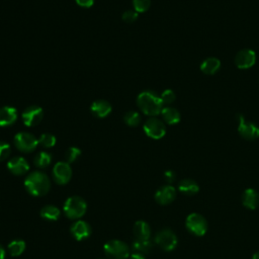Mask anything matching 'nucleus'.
<instances>
[{
	"label": "nucleus",
	"mask_w": 259,
	"mask_h": 259,
	"mask_svg": "<svg viewBox=\"0 0 259 259\" xmlns=\"http://www.w3.org/2000/svg\"><path fill=\"white\" fill-rule=\"evenodd\" d=\"M24 187L30 195L40 197L50 191L51 180L44 172L33 171L25 177Z\"/></svg>",
	"instance_id": "f257e3e1"
},
{
	"label": "nucleus",
	"mask_w": 259,
	"mask_h": 259,
	"mask_svg": "<svg viewBox=\"0 0 259 259\" xmlns=\"http://www.w3.org/2000/svg\"><path fill=\"white\" fill-rule=\"evenodd\" d=\"M137 105L145 114L149 116H156L161 113L164 104L158 94L147 90L138 95Z\"/></svg>",
	"instance_id": "f03ea898"
},
{
	"label": "nucleus",
	"mask_w": 259,
	"mask_h": 259,
	"mask_svg": "<svg viewBox=\"0 0 259 259\" xmlns=\"http://www.w3.org/2000/svg\"><path fill=\"white\" fill-rule=\"evenodd\" d=\"M63 210L67 218L77 221L85 214L87 210V203L81 196L73 195L65 200Z\"/></svg>",
	"instance_id": "7ed1b4c3"
},
{
	"label": "nucleus",
	"mask_w": 259,
	"mask_h": 259,
	"mask_svg": "<svg viewBox=\"0 0 259 259\" xmlns=\"http://www.w3.org/2000/svg\"><path fill=\"white\" fill-rule=\"evenodd\" d=\"M104 254L109 259H127L131 255V249L123 241L110 240L103 246Z\"/></svg>",
	"instance_id": "20e7f679"
},
{
	"label": "nucleus",
	"mask_w": 259,
	"mask_h": 259,
	"mask_svg": "<svg viewBox=\"0 0 259 259\" xmlns=\"http://www.w3.org/2000/svg\"><path fill=\"white\" fill-rule=\"evenodd\" d=\"M155 243L164 251H172L177 247L178 239L175 233L170 229H162L155 236Z\"/></svg>",
	"instance_id": "39448f33"
},
{
	"label": "nucleus",
	"mask_w": 259,
	"mask_h": 259,
	"mask_svg": "<svg viewBox=\"0 0 259 259\" xmlns=\"http://www.w3.org/2000/svg\"><path fill=\"white\" fill-rule=\"evenodd\" d=\"M14 146L17 150H19L22 153H30L35 150V148L38 145V140L31 134L22 132L18 133L14 136L13 139Z\"/></svg>",
	"instance_id": "423d86ee"
},
{
	"label": "nucleus",
	"mask_w": 259,
	"mask_h": 259,
	"mask_svg": "<svg viewBox=\"0 0 259 259\" xmlns=\"http://www.w3.org/2000/svg\"><path fill=\"white\" fill-rule=\"evenodd\" d=\"M185 226L186 229L193 235L201 237L203 235H205L206 231H207V222L204 219V217H202L199 213L193 212L190 213L185 221Z\"/></svg>",
	"instance_id": "0eeeda50"
},
{
	"label": "nucleus",
	"mask_w": 259,
	"mask_h": 259,
	"mask_svg": "<svg viewBox=\"0 0 259 259\" xmlns=\"http://www.w3.org/2000/svg\"><path fill=\"white\" fill-rule=\"evenodd\" d=\"M144 132L145 134L154 140H159L161 138H163L166 134V126L164 124V122L157 118V117H150L146 120V122L144 123Z\"/></svg>",
	"instance_id": "6e6552de"
},
{
	"label": "nucleus",
	"mask_w": 259,
	"mask_h": 259,
	"mask_svg": "<svg viewBox=\"0 0 259 259\" xmlns=\"http://www.w3.org/2000/svg\"><path fill=\"white\" fill-rule=\"evenodd\" d=\"M54 181L59 185L67 184L72 178V168L69 163L58 162L53 168Z\"/></svg>",
	"instance_id": "1a4fd4ad"
},
{
	"label": "nucleus",
	"mask_w": 259,
	"mask_h": 259,
	"mask_svg": "<svg viewBox=\"0 0 259 259\" xmlns=\"http://www.w3.org/2000/svg\"><path fill=\"white\" fill-rule=\"evenodd\" d=\"M42 117H44V110L38 105H30L26 107L21 113V118L23 123L29 127L38 124L41 121Z\"/></svg>",
	"instance_id": "9d476101"
},
{
	"label": "nucleus",
	"mask_w": 259,
	"mask_h": 259,
	"mask_svg": "<svg viewBox=\"0 0 259 259\" xmlns=\"http://www.w3.org/2000/svg\"><path fill=\"white\" fill-rule=\"evenodd\" d=\"M239 125H238V133L242 138L248 141H253L259 138V127L250 121H247L243 115L238 117Z\"/></svg>",
	"instance_id": "9b49d317"
},
{
	"label": "nucleus",
	"mask_w": 259,
	"mask_h": 259,
	"mask_svg": "<svg viewBox=\"0 0 259 259\" xmlns=\"http://www.w3.org/2000/svg\"><path fill=\"white\" fill-rule=\"evenodd\" d=\"M256 63V54L253 50L243 49L235 56V64L239 69H249Z\"/></svg>",
	"instance_id": "f8f14e48"
},
{
	"label": "nucleus",
	"mask_w": 259,
	"mask_h": 259,
	"mask_svg": "<svg viewBox=\"0 0 259 259\" xmlns=\"http://www.w3.org/2000/svg\"><path fill=\"white\" fill-rule=\"evenodd\" d=\"M70 232L75 240L83 241L90 237L92 233V229L87 222L83 220H77L72 224L70 228Z\"/></svg>",
	"instance_id": "ddd939ff"
},
{
	"label": "nucleus",
	"mask_w": 259,
	"mask_h": 259,
	"mask_svg": "<svg viewBox=\"0 0 259 259\" xmlns=\"http://www.w3.org/2000/svg\"><path fill=\"white\" fill-rule=\"evenodd\" d=\"M7 169L10 173L16 176L24 175L29 170V164L23 157H13L7 162Z\"/></svg>",
	"instance_id": "4468645a"
},
{
	"label": "nucleus",
	"mask_w": 259,
	"mask_h": 259,
	"mask_svg": "<svg viewBox=\"0 0 259 259\" xmlns=\"http://www.w3.org/2000/svg\"><path fill=\"white\" fill-rule=\"evenodd\" d=\"M176 197V189L172 185L161 186L155 193V200L162 205L171 203Z\"/></svg>",
	"instance_id": "2eb2a0df"
},
{
	"label": "nucleus",
	"mask_w": 259,
	"mask_h": 259,
	"mask_svg": "<svg viewBox=\"0 0 259 259\" xmlns=\"http://www.w3.org/2000/svg\"><path fill=\"white\" fill-rule=\"evenodd\" d=\"M17 119V110L15 107L5 105L0 108V126H9Z\"/></svg>",
	"instance_id": "dca6fc26"
},
{
	"label": "nucleus",
	"mask_w": 259,
	"mask_h": 259,
	"mask_svg": "<svg viewBox=\"0 0 259 259\" xmlns=\"http://www.w3.org/2000/svg\"><path fill=\"white\" fill-rule=\"evenodd\" d=\"M90 110L96 117L103 118L111 112V105L106 100L98 99L93 101V103L90 106Z\"/></svg>",
	"instance_id": "f3484780"
},
{
	"label": "nucleus",
	"mask_w": 259,
	"mask_h": 259,
	"mask_svg": "<svg viewBox=\"0 0 259 259\" xmlns=\"http://www.w3.org/2000/svg\"><path fill=\"white\" fill-rule=\"evenodd\" d=\"M242 203L249 209H256L259 205V193L253 188L246 189L242 195Z\"/></svg>",
	"instance_id": "a211bd4d"
},
{
	"label": "nucleus",
	"mask_w": 259,
	"mask_h": 259,
	"mask_svg": "<svg viewBox=\"0 0 259 259\" xmlns=\"http://www.w3.org/2000/svg\"><path fill=\"white\" fill-rule=\"evenodd\" d=\"M133 233L136 239L149 240L151 237L150 225L145 221H137L133 228Z\"/></svg>",
	"instance_id": "6ab92c4d"
},
{
	"label": "nucleus",
	"mask_w": 259,
	"mask_h": 259,
	"mask_svg": "<svg viewBox=\"0 0 259 259\" xmlns=\"http://www.w3.org/2000/svg\"><path fill=\"white\" fill-rule=\"evenodd\" d=\"M220 68H221V61L214 57L206 58L200 64V71L206 75L215 74L220 70Z\"/></svg>",
	"instance_id": "aec40b11"
},
{
	"label": "nucleus",
	"mask_w": 259,
	"mask_h": 259,
	"mask_svg": "<svg viewBox=\"0 0 259 259\" xmlns=\"http://www.w3.org/2000/svg\"><path fill=\"white\" fill-rule=\"evenodd\" d=\"M39 214L41 219L49 221V222H56L59 220L61 215V210L58 206L53 204H47L41 207Z\"/></svg>",
	"instance_id": "412c9836"
},
{
	"label": "nucleus",
	"mask_w": 259,
	"mask_h": 259,
	"mask_svg": "<svg viewBox=\"0 0 259 259\" xmlns=\"http://www.w3.org/2000/svg\"><path fill=\"white\" fill-rule=\"evenodd\" d=\"M160 114L167 124H176L180 121V112L174 107L165 106Z\"/></svg>",
	"instance_id": "4be33fe9"
},
{
	"label": "nucleus",
	"mask_w": 259,
	"mask_h": 259,
	"mask_svg": "<svg viewBox=\"0 0 259 259\" xmlns=\"http://www.w3.org/2000/svg\"><path fill=\"white\" fill-rule=\"evenodd\" d=\"M178 190L186 195H194L199 191V186L192 179H183L178 184Z\"/></svg>",
	"instance_id": "5701e85b"
},
{
	"label": "nucleus",
	"mask_w": 259,
	"mask_h": 259,
	"mask_svg": "<svg viewBox=\"0 0 259 259\" xmlns=\"http://www.w3.org/2000/svg\"><path fill=\"white\" fill-rule=\"evenodd\" d=\"M25 248H26L25 242L23 240H20V239H16V240L11 241L7 246V250H8L9 254L12 257L20 256L24 252Z\"/></svg>",
	"instance_id": "b1692460"
},
{
	"label": "nucleus",
	"mask_w": 259,
	"mask_h": 259,
	"mask_svg": "<svg viewBox=\"0 0 259 259\" xmlns=\"http://www.w3.org/2000/svg\"><path fill=\"white\" fill-rule=\"evenodd\" d=\"M132 248L134 250V252L137 253H141V254H148L152 248H153V244L150 240H139L136 239L133 244H132Z\"/></svg>",
	"instance_id": "393cba45"
},
{
	"label": "nucleus",
	"mask_w": 259,
	"mask_h": 259,
	"mask_svg": "<svg viewBox=\"0 0 259 259\" xmlns=\"http://www.w3.org/2000/svg\"><path fill=\"white\" fill-rule=\"evenodd\" d=\"M52 163V155L48 152L41 151L35 155L33 158V164L39 169L47 168Z\"/></svg>",
	"instance_id": "a878e982"
},
{
	"label": "nucleus",
	"mask_w": 259,
	"mask_h": 259,
	"mask_svg": "<svg viewBox=\"0 0 259 259\" xmlns=\"http://www.w3.org/2000/svg\"><path fill=\"white\" fill-rule=\"evenodd\" d=\"M37 140H38V145H40L44 148H52L56 145V142H57L56 137L49 133L41 134Z\"/></svg>",
	"instance_id": "bb28decb"
},
{
	"label": "nucleus",
	"mask_w": 259,
	"mask_h": 259,
	"mask_svg": "<svg viewBox=\"0 0 259 259\" xmlns=\"http://www.w3.org/2000/svg\"><path fill=\"white\" fill-rule=\"evenodd\" d=\"M123 120L128 126H137L141 122V116L137 111L132 110V111H127L124 114Z\"/></svg>",
	"instance_id": "cd10ccee"
},
{
	"label": "nucleus",
	"mask_w": 259,
	"mask_h": 259,
	"mask_svg": "<svg viewBox=\"0 0 259 259\" xmlns=\"http://www.w3.org/2000/svg\"><path fill=\"white\" fill-rule=\"evenodd\" d=\"M81 156V150L77 147H70L65 153V159L67 163H74Z\"/></svg>",
	"instance_id": "c85d7f7f"
},
{
	"label": "nucleus",
	"mask_w": 259,
	"mask_h": 259,
	"mask_svg": "<svg viewBox=\"0 0 259 259\" xmlns=\"http://www.w3.org/2000/svg\"><path fill=\"white\" fill-rule=\"evenodd\" d=\"M160 98H161V100H162L164 105H169V104L174 102V100L176 98V95H175L173 90L166 89V90H164L162 92V94L160 95Z\"/></svg>",
	"instance_id": "c756f323"
},
{
	"label": "nucleus",
	"mask_w": 259,
	"mask_h": 259,
	"mask_svg": "<svg viewBox=\"0 0 259 259\" xmlns=\"http://www.w3.org/2000/svg\"><path fill=\"white\" fill-rule=\"evenodd\" d=\"M135 11L139 12H146L151 5V0H133Z\"/></svg>",
	"instance_id": "7c9ffc66"
},
{
	"label": "nucleus",
	"mask_w": 259,
	"mask_h": 259,
	"mask_svg": "<svg viewBox=\"0 0 259 259\" xmlns=\"http://www.w3.org/2000/svg\"><path fill=\"white\" fill-rule=\"evenodd\" d=\"M11 154V147L8 143L0 141V162L6 160Z\"/></svg>",
	"instance_id": "2f4dec72"
},
{
	"label": "nucleus",
	"mask_w": 259,
	"mask_h": 259,
	"mask_svg": "<svg viewBox=\"0 0 259 259\" xmlns=\"http://www.w3.org/2000/svg\"><path fill=\"white\" fill-rule=\"evenodd\" d=\"M122 20L127 23H133L138 18V12L135 10H126L122 13Z\"/></svg>",
	"instance_id": "473e14b6"
},
{
	"label": "nucleus",
	"mask_w": 259,
	"mask_h": 259,
	"mask_svg": "<svg viewBox=\"0 0 259 259\" xmlns=\"http://www.w3.org/2000/svg\"><path fill=\"white\" fill-rule=\"evenodd\" d=\"M164 178L165 180L168 182V183H172L173 181H175L176 179V174L174 171L172 170H167L165 173H164Z\"/></svg>",
	"instance_id": "72a5a7b5"
},
{
	"label": "nucleus",
	"mask_w": 259,
	"mask_h": 259,
	"mask_svg": "<svg viewBox=\"0 0 259 259\" xmlns=\"http://www.w3.org/2000/svg\"><path fill=\"white\" fill-rule=\"evenodd\" d=\"M76 3L81 6V7H84V8H89L93 5L94 3V0H75Z\"/></svg>",
	"instance_id": "f704fd0d"
},
{
	"label": "nucleus",
	"mask_w": 259,
	"mask_h": 259,
	"mask_svg": "<svg viewBox=\"0 0 259 259\" xmlns=\"http://www.w3.org/2000/svg\"><path fill=\"white\" fill-rule=\"evenodd\" d=\"M128 259H146V258H145V255H144V254L134 252V253H132V254L130 255Z\"/></svg>",
	"instance_id": "c9c22d12"
},
{
	"label": "nucleus",
	"mask_w": 259,
	"mask_h": 259,
	"mask_svg": "<svg viewBox=\"0 0 259 259\" xmlns=\"http://www.w3.org/2000/svg\"><path fill=\"white\" fill-rule=\"evenodd\" d=\"M5 256H6V251L4 247L0 244V259H5Z\"/></svg>",
	"instance_id": "e433bc0d"
},
{
	"label": "nucleus",
	"mask_w": 259,
	"mask_h": 259,
	"mask_svg": "<svg viewBox=\"0 0 259 259\" xmlns=\"http://www.w3.org/2000/svg\"><path fill=\"white\" fill-rule=\"evenodd\" d=\"M252 259H259V251H257V252H255V253L253 254Z\"/></svg>",
	"instance_id": "4c0bfd02"
}]
</instances>
